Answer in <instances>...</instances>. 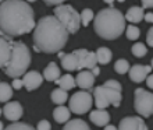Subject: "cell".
Instances as JSON below:
<instances>
[{
  "mask_svg": "<svg viewBox=\"0 0 153 130\" xmlns=\"http://www.w3.org/2000/svg\"><path fill=\"white\" fill-rule=\"evenodd\" d=\"M52 101L54 102V104H57V105H63L67 99H68V94H67V89L64 88H56L52 91Z\"/></svg>",
  "mask_w": 153,
  "mask_h": 130,
  "instance_id": "obj_23",
  "label": "cell"
},
{
  "mask_svg": "<svg viewBox=\"0 0 153 130\" xmlns=\"http://www.w3.org/2000/svg\"><path fill=\"white\" fill-rule=\"evenodd\" d=\"M46 4H49V6H59V4H63L65 2V0H43Z\"/></svg>",
  "mask_w": 153,
  "mask_h": 130,
  "instance_id": "obj_35",
  "label": "cell"
},
{
  "mask_svg": "<svg viewBox=\"0 0 153 130\" xmlns=\"http://www.w3.org/2000/svg\"><path fill=\"white\" fill-rule=\"evenodd\" d=\"M13 86L0 81V102H8L13 97Z\"/></svg>",
  "mask_w": 153,
  "mask_h": 130,
  "instance_id": "obj_25",
  "label": "cell"
},
{
  "mask_svg": "<svg viewBox=\"0 0 153 130\" xmlns=\"http://www.w3.org/2000/svg\"><path fill=\"white\" fill-rule=\"evenodd\" d=\"M22 83H24V87L28 89V91H32V89H36L42 86L43 76L40 73H38V71H28V73L24 74Z\"/></svg>",
  "mask_w": 153,
  "mask_h": 130,
  "instance_id": "obj_14",
  "label": "cell"
},
{
  "mask_svg": "<svg viewBox=\"0 0 153 130\" xmlns=\"http://www.w3.org/2000/svg\"><path fill=\"white\" fill-rule=\"evenodd\" d=\"M131 52H132L134 56L143 57L146 53H148V49H146V46L142 44V42H137V44H135L132 48H131Z\"/></svg>",
  "mask_w": 153,
  "mask_h": 130,
  "instance_id": "obj_28",
  "label": "cell"
},
{
  "mask_svg": "<svg viewBox=\"0 0 153 130\" xmlns=\"http://www.w3.org/2000/svg\"><path fill=\"white\" fill-rule=\"evenodd\" d=\"M134 108L142 118H149L153 115V92H148L143 88L135 89Z\"/></svg>",
  "mask_w": 153,
  "mask_h": 130,
  "instance_id": "obj_7",
  "label": "cell"
},
{
  "mask_svg": "<svg viewBox=\"0 0 153 130\" xmlns=\"http://www.w3.org/2000/svg\"><path fill=\"white\" fill-rule=\"evenodd\" d=\"M61 66L64 70H68V71H74L78 67V60H76V56L74 53H68V55H64L61 57Z\"/></svg>",
  "mask_w": 153,
  "mask_h": 130,
  "instance_id": "obj_20",
  "label": "cell"
},
{
  "mask_svg": "<svg viewBox=\"0 0 153 130\" xmlns=\"http://www.w3.org/2000/svg\"><path fill=\"white\" fill-rule=\"evenodd\" d=\"M146 42H148V45L149 46H152L153 48V27L148 31V35H146Z\"/></svg>",
  "mask_w": 153,
  "mask_h": 130,
  "instance_id": "obj_34",
  "label": "cell"
},
{
  "mask_svg": "<svg viewBox=\"0 0 153 130\" xmlns=\"http://www.w3.org/2000/svg\"><path fill=\"white\" fill-rule=\"evenodd\" d=\"M79 16H81V25H84V27H88L89 23L95 18V14H93L91 8H84Z\"/></svg>",
  "mask_w": 153,
  "mask_h": 130,
  "instance_id": "obj_26",
  "label": "cell"
},
{
  "mask_svg": "<svg viewBox=\"0 0 153 130\" xmlns=\"http://www.w3.org/2000/svg\"><path fill=\"white\" fill-rule=\"evenodd\" d=\"M89 119H91V122H92L93 125L100 126V127H105L106 125L110 122V115L107 113V110L106 109H100V108H97V109H95V110L91 112Z\"/></svg>",
  "mask_w": 153,
  "mask_h": 130,
  "instance_id": "obj_16",
  "label": "cell"
},
{
  "mask_svg": "<svg viewBox=\"0 0 153 130\" xmlns=\"http://www.w3.org/2000/svg\"><path fill=\"white\" fill-rule=\"evenodd\" d=\"M93 28L103 39L113 41L125 31V17L114 7L103 8L93 18Z\"/></svg>",
  "mask_w": 153,
  "mask_h": 130,
  "instance_id": "obj_3",
  "label": "cell"
},
{
  "mask_svg": "<svg viewBox=\"0 0 153 130\" xmlns=\"http://www.w3.org/2000/svg\"><path fill=\"white\" fill-rule=\"evenodd\" d=\"M29 65H31V52L28 46L24 42H14L11 59L4 67V73L11 78L21 77L22 74L27 73Z\"/></svg>",
  "mask_w": 153,
  "mask_h": 130,
  "instance_id": "obj_4",
  "label": "cell"
},
{
  "mask_svg": "<svg viewBox=\"0 0 153 130\" xmlns=\"http://www.w3.org/2000/svg\"><path fill=\"white\" fill-rule=\"evenodd\" d=\"M25 2H28V3H33V2H36V0H25Z\"/></svg>",
  "mask_w": 153,
  "mask_h": 130,
  "instance_id": "obj_42",
  "label": "cell"
},
{
  "mask_svg": "<svg viewBox=\"0 0 153 130\" xmlns=\"http://www.w3.org/2000/svg\"><path fill=\"white\" fill-rule=\"evenodd\" d=\"M70 32L56 16L42 17L33 28L35 52L57 53L65 46Z\"/></svg>",
  "mask_w": 153,
  "mask_h": 130,
  "instance_id": "obj_2",
  "label": "cell"
},
{
  "mask_svg": "<svg viewBox=\"0 0 153 130\" xmlns=\"http://www.w3.org/2000/svg\"><path fill=\"white\" fill-rule=\"evenodd\" d=\"M146 84H148V87H149V88H152L153 89V74H148V77H146Z\"/></svg>",
  "mask_w": 153,
  "mask_h": 130,
  "instance_id": "obj_37",
  "label": "cell"
},
{
  "mask_svg": "<svg viewBox=\"0 0 153 130\" xmlns=\"http://www.w3.org/2000/svg\"><path fill=\"white\" fill-rule=\"evenodd\" d=\"M63 129L64 130H89V126L82 119H74V120L65 122V126Z\"/></svg>",
  "mask_w": 153,
  "mask_h": 130,
  "instance_id": "obj_24",
  "label": "cell"
},
{
  "mask_svg": "<svg viewBox=\"0 0 153 130\" xmlns=\"http://www.w3.org/2000/svg\"><path fill=\"white\" fill-rule=\"evenodd\" d=\"M93 105V97L88 91H78L70 98V110L75 115H84L91 110Z\"/></svg>",
  "mask_w": 153,
  "mask_h": 130,
  "instance_id": "obj_8",
  "label": "cell"
},
{
  "mask_svg": "<svg viewBox=\"0 0 153 130\" xmlns=\"http://www.w3.org/2000/svg\"><path fill=\"white\" fill-rule=\"evenodd\" d=\"M22 113H24V109H22V106H21L20 102H17V101L8 102V104H6L3 108V115L6 116L7 120H10V122H17V120H20Z\"/></svg>",
  "mask_w": 153,
  "mask_h": 130,
  "instance_id": "obj_11",
  "label": "cell"
},
{
  "mask_svg": "<svg viewBox=\"0 0 153 130\" xmlns=\"http://www.w3.org/2000/svg\"><path fill=\"white\" fill-rule=\"evenodd\" d=\"M3 127H4V125H3V123H1V122H0V130L3 129Z\"/></svg>",
  "mask_w": 153,
  "mask_h": 130,
  "instance_id": "obj_43",
  "label": "cell"
},
{
  "mask_svg": "<svg viewBox=\"0 0 153 130\" xmlns=\"http://www.w3.org/2000/svg\"><path fill=\"white\" fill-rule=\"evenodd\" d=\"M95 53H96V60H97L99 65H107V63H110L111 57H113L111 50H110L109 48H106V46L99 48Z\"/></svg>",
  "mask_w": 153,
  "mask_h": 130,
  "instance_id": "obj_21",
  "label": "cell"
},
{
  "mask_svg": "<svg viewBox=\"0 0 153 130\" xmlns=\"http://www.w3.org/2000/svg\"><path fill=\"white\" fill-rule=\"evenodd\" d=\"M105 3H107L110 6V7H113V3H114V0H103Z\"/></svg>",
  "mask_w": 153,
  "mask_h": 130,
  "instance_id": "obj_41",
  "label": "cell"
},
{
  "mask_svg": "<svg viewBox=\"0 0 153 130\" xmlns=\"http://www.w3.org/2000/svg\"><path fill=\"white\" fill-rule=\"evenodd\" d=\"M54 16L70 34H75L81 27V16L70 4H59L54 8Z\"/></svg>",
  "mask_w": 153,
  "mask_h": 130,
  "instance_id": "obj_6",
  "label": "cell"
},
{
  "mask_svg": "<svg viewBox=\"0 0 153 130\" xmlns=\"http://www.w3.org/2000/svg\"><path fill=\"white\" fill-rule=\"evenodd\" d=\"M120 130H146L148 126L145 125L143 119L139 116H128L124 118L118 125Z\"/></svg>",
  "mask_w": 153,
  "mask_h": 130,
  "instance_id": "obj_12",
  "label": "cell"
},
{
  "mask_svg": "<svg viewBox=\"0 0 153 130\" xmlns=\"http://www.w3.org/2000/svg\"><path fill=\"white\" fill-rule=\"evenodd\" d=\"M36 129H39V130H50L52 129V126H50V123H49L48 120H40V122L38 123Z\"/></svg>",
  "mask_w": 153,
  "mask_h": 130,
  "instance_id": "obj_31",
  "label": "cell"
},
{
  "mask_svg": "<svg viewBox=\"0 0 153 130\" xmlns=\"http://www.w3.org/2000/svg\"><path fill=\"white\" fill-rule=\"evenodd\" d=\"M73 53L76 56V60H78L76 70H84V69L92 70L97 65L96 53L95 52H89L86 49H76Z\"/></svg>",
  "mask_w": 153,
  "mask_h": 130,
  "instance_id": "obj_9",
  "label": "cell"
},
{
  "mask_svg": "<svg viewBox=\"0 0 153 130\" xmlns=\"http://www.w3.org/2000/svg\"><path fill=\"white\" fill-rule=\"evenodd\" d=\"M125 34H127V38H128V39L137 41L138 38H139V35H141V31H139V28L135 27V25H128V27L125 28Z\"/></svg>",
  "mask_w": 153,
  "mask_h": 130,
  "instance_id": "obj_29",
  "label": "cell"
},
{
  "mask_svg": "<svg viewBox=\"0 0 153 130\" xmlns=\"http://www.w3.org/2000/svg\"><path fill=\"white\" fill-rule=\"evenodd\" d=\"M106 86H109V87H113V88H116V89H123L121 88V84L118 81H117V80H107V81L105 83Z\"/></svg>",
  "mask_w": 153,
  "mask_h": 130,
  "instance_id": "obj_32",
  "label": "cell"
},
{
  "mask_svg": "<svg viewBox=\"0 0 153 130\" xmlns=\"http://www.w3.org/2000/svg\"><path fill=\"white\" fill-rule=\"evenodd\" d=\"M53 118L57 123H65L68 122L71 118V110L70 108H65L63 105H59L56 109L53 110Z\"/></svg>",
  "mask_w": 153,
  "mask_h": 130,
  "instance_id": "obj_18",
  "label": "cell"
},
{
  "mask_svg": "<svg viewBox=\"0 0 153 130\" xmlns=\"http://www.w3.org/2000/svg\"><path fill=\"white\" fill-rule=\"evenodd\" d=\"M7 130H32V126H29L27 123H21V122H13L10 126H7Z\"/></svg>",
  "mask_w": 153,
  "mask_h": 130,
  "instance_id": "obj_30",
  "label": "cell"
},
{
  "mask_svg": "<svg viewBox=\"0 0 153 130\" xmlns=\"http://www.w3.org/2000/svg\"><path fill=\"white\" fill-rule=\"evenodd\" d=\"M13 44L11 38L1 37L0 38V69H4L8 65L13 53Z\"/></svg>",
  "mask_w": 153,
  "mask_h": 130,
  "instance_id": "obj_10",
  "label": "cell"
},
{
  "mask_svg": "<svg viewBox=\"0 0 153 130\" xmlns=\"http://www.w3.org/2000/svg\"><path fill=\"white\" fill-rule=\"evenodd\" d=\"M143 16H145V13H143V7H138V6H132L131 8H128V11L125 14V20L129 21L131 24H137L139 21L143 20Z\"/></svg>",
  "mask_w": 153,
  "mask_h": 130,
  "instance_id": "obj_17",
  "label": "cell"
},
{
  "mask_svg": "<svg viewBox=\"0 0 153 130\" xmlns=\"http://www.w3.org/2000/svg\"><path fill=\"white\" fill-rule=\"evenodd\" d=\"M143 20H145L146 23H150V24H153V13H145Z\"/></svg>",
  "mask_w": 153,
  "mask_h": 130,
  "instance_id": "obj_38",
  "label": "cell"
},
{
  "mask_svg": "<svg viewBox=\"0 0 153 130\" xmlns=\"http://www.w3.org/2000/svg\"><path fill=\"white\" fill-rule=\"evenodd\" d=\"M75 81H76V86L81 87L82 89H91L93 87V84H95V76L88 69L81 70L78 73V76H76Z\"/></svg>",
  "mask_w": 153,
  "mask_h": 130,
  "instance_id": "obj_15",
  "label": "cell"
},
{
  "mask_svg": "<svg viewBox=\"0 0 153 130\" xmlns=\"http://www.w3.org/2000/svg\"><path fill=\"white\" fill-rule=\"evenodd\" d=\"M33 10L28 2L4 0L0 3V35L20 37L35 28Z\"/></svg>",
  "mask_w": 153,
  "mask_h": 130,
  "instance_id": "obj_1",
  "label": "cell"
},
{
  "mask_svg": "<svg viewBox=\"0 0 153 130\" xmlns=\"http://www.w3.org/2000/svg\"><path fill=\"white\" fill-rule=\"evenodd\" d=\"M93 99H95V105L96 108H100V109H106L107 106L113 105V106H120L121 104V91L120 89H116L113 87H109L103 84V86H99L93 89Z\"/></svg>",
  "mask_w": 153,
  "mask_h": 130,
  "instance_id": "obj_5",
  "label": "cell"
},
{
  "mask_svg": "<svg viewBox=\"0 0 153 130\" xmlns=\"http://www.w3.org/2000/svg\"><path fill=\"white\" fill-rule=\"evenodd\" d=\"M60 76H61V71H60V69H59V66H57L54 62L49 63L48 67H46L43 71V78L46 81H56Z\"/></svg>",
  "mask_w": 153,
  "mask_h": 130,
  "instance_id": "obj_19",
  "label": "cell"
},
{
  "mask_svg": "<svg viewBox=\"0 0 153 130\" xmlns=\"http://www.w3.org/2000/svg\"><path fill=\"white\" fill-rule=\"evenodd\" d=\"M1 113H3V109H0V115H1Z\"/></svg>",
  "mask_w": 153,
  "mask_h": 130,
  "instance_id": "obj_45",
  "label": "cell"
},
{
  "mask_svg": "<svg viewBox=\"0 0 153 130\" xmlns=\"http://www.w3.org/2000/svg\"><path fill=\"white\" fill-rule=\"evenodd\" d=\"M150 66H152V69H153V59H152V63H150Z\"/></svg>",
  "mask_w": 153,
  "mask_h": 130,
  "instance_id": "obj_44",
  "label": "cell"
},
{
  "mask_svg": "<svg viewBox=\"0 0 153 130\" xmlns=\"http://www.w3.org/2000/svg\"><path fill=\"white\" fill-rule=\"evenodd\" d=\"M114 70H116L118 74L128 73V70H129L128 60H125V59H118V60L116 62V65H114Z\"/></svg>",
  "mask_w": 153,
  "mask_h": 130,
  "instance_id": "obj_27",
  "label": "cell"
},
{
  "mask_svg": "<svg viewBox=\"0 0 153 130\" xmlns=\"http://www.w3.org/2000/svg\"><path fill=\"white\" fill-rule=\"evenodd\" d=\"M118 2H120V3H123V2H124V0H118Z\"/></svg>",
  "mask_w": 153,
  "mask_h": 130,
  "instance_id": "obj_46",
  "label": "cell"
},
{
  "mask_svg": "<svg viewBox=\"0 0 153 130\" xmlns=\"http://www.w3.org/2000/svg\"><path fill=\"white\" fill-rule=\"evenodd\" d=\"M142 7L143 8H152L153 7V0H141Z\"/></svg>",
  "mask_w": 153,
  "mask_h": 130,
  "instance_id": "obj_36",
  "label": "cell"
},
{
  "mask_svg": "<svg viewBox=\"0 0 153 130\" xmlns=\"http://www.w3.org/2000/svg\"><path fill=\"white\" fill-rule=\"evenodd\" d=\"M105 129H106V130H114V129H117V127L113 126V125H109V123H107V125L105 126Z\"/></svg>",
  "mask_w": 153,
  "mask_h": 130,
  "instance_id": "obj_40",
  "label": "cell"
},
{
  "mask_svg": "<svg viewBox=\"0 0 153 130\" xmlns=\"http://www.w3.org/2000/svg\"><path fill=\"white\" fill-rule=\"evenodd\" d=\"M92 73H93V76L96 77V76H99V74H100V69H99L97 66H95V67L92 69Z\"/></svg>",
  "mask_w": 153,
  "mask_h": 130,
  "instance_id": "obj_39",
  "label": "cell"
},
{
  "mask_svg": "<svg viewBox=\"0 0 153 130\" xmlns=\"http://www.w3.org/2000/svg\"><path fill=\"white\" fill-rule=\"evenodd\" d=\"M152 66H142V65H135L132 67H129L128 73H129V78L134 83H142L145 81L148 74L152 71Z\"/></svg>",
  "mask_w": 153,
  "mask_h": 130,
  "instance_id": "obj_13",
  "label": "cell"
},
{
  "mask_svg": "<svg viewBox=\"0 0 153 130\" xmlns=\"http://www.w3.org/2000/svg\"><path fill=\"white\" fill-rule=\"evenodd\" d=\"M13 88L14 89H20L21 87H24V83H22V80H21L20 77H16L14 80H13Z\"/></svg>",
  "mask_w": 153,
  "mask_h": 130,
  "instance_id": "obj_33",
  "label": "cell"
},
{
  "mask_svg": "<svg viewBox=\"0 0 153 130\" xmlns=\"http://www.w3.org/2000/svg\"><path fill=\"white\" fill-rule=\"evenodd\" d=\"M3 2H4V0H0V3H3Z\"/></svg>",
  "mask_w": 153,
  "mask_h": 130,
  "instance_id": "obj_47",
  "label": "cell"
},
{
  "mask_svg": "<svg viewBox=\"0 0 153 130\" xmlns=\"http://www.w3.org/2000/svg\"><path fill=\"white\" fill-rule=\"evenodd\" d=\"M59 87H61V88H64V89H73L74 87H75L76 81H75V78L71 76V74H64V76H60V77L57 78L56 81H54Z\"/></svg>",
  "mask_w": 153,
  "mask_h": 130,
  "instance_id": "obj_22",
  "label": "cell"
}]
</instances>
